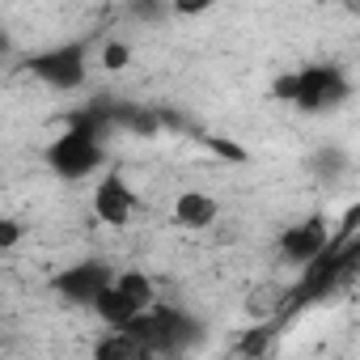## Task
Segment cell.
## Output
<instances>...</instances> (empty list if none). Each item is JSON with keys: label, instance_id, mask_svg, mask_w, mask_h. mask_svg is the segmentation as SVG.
Returning <instances> with one entry per match:
<instances>
[{"label": "cell", "instance_id": "obj_3", "mask_svg": "<svg viewBox=\"0 0 360 360\" xmlns=\"http://www.w3.org/2000/svg\"><path fill=\"white\" fill-rule=\"evenodd\" d=\"M26 72L60 94L68 89H81L85 77H89V64H85V43H60V47H47L39 56L26 60Z\"/></svg>", "mask_w": 360, "mask_h": 360}, {"label": "cell", "instance_id": "obj_8", "mask_svg": "<svg viewBox=\"0 0 360 360\" xmlns=\"http://www.w3.org/2000/svg\"><path fill=\"white\" fill-rule=\"evenodd\" d=\"M284 297H288V284H284V280H263V284H255V288L246 292L242 314L250 318V326H255V322H280V318H284ZM280 326H284V322H280Z\"/></svg>", "mask_w": 360, "mask_h": 360}, {"label": "cell", "instance_id": "obj_13", "mask_svg": "<svg viewBox=\"0 0 360 360\" xmlns=\"http://www.w3.org/2000/svg\"><path fill=\"white\" fill-rule=\"evenodd\" d=\"M102 68H106V72H123V68H131V43H123V39H106V43H102Z\"/></svg>", "mask_w": 360, "mask_h": 360}, {"label": "cell", "instance_id": "obj_9", "mask_svg": "<svg viewBox=\"0 0 360 360\" xmlns=\"http://www.w3.org/2000/svg\"><path fill=\"white\" fill-rule=\"evenodd\" d=\"M110 288L136 309V314H144L153 301H157V284L148 280V271H136V267H123V271H115L110 276Z\"/></svg>", "mask_w": 360, "mask_h": 360}, {"label": "cell", "instance_id": "obj_6", "mask_svg": "<svg viewBox=\"0 0 360 360\" xmlns=\"http://www.w3.org/2000/svg\"><path fill=\"white\" fill-rule=\"evenodd\" d=\"M110 276H115L110 263H102V259H85V263L64 267V271L51 280V288H56L64 301H72V305H94V297L110 284Z\"/></svg>", "mask_w": 360, "mask_h": 360}, {"label": "cell", "instance_id": "obj_2", "mask_svg": "<svg viewBox=\"0 0 360 360\" xmlns=\"http://www.w3.org/2000/svg\"><path fill=\"white\" fill-rule=\"evenodd\" d=\"M352 98V81L339 64H305L297 72V98L292 106L305 110V115H322V110H335Z\"/></svg>", "mask_w": 360, "mask_h": 360}, {"label": "cell", "instance_id": "obj_15", "mask_svg": "<svg viewBox=\"0 0 360 360\" xmlns=\"http://www.w3.org/2000/svg\"><path fill=\"white\" fill-rule=\"evenodd\" d=\"M271 98L276 102H284V106H292V98H297V72L288 68V72H280L276 81H271Z\"/></svg>", "mask_w": 360, "mask_h": 360}, {"label": "cell", "instance_id": "obj_16", "mask_svg": "<svg viewBox=\"0 0 360 360\" xmlns=\"http://www.w3.org/2000/svg\"><path fill=\"white\" fill-rule=\"evenodd\" d=\"M204 144H208L217 157H229V161H246V148H238L233 140H221V136H204Z\"/></svg>", "mask_w": 360, "mask_h": 360}, {"label": "cell", "instance_id": "obj_18", "mask_svg": "<svg viewBox=\"0 0 360 360\" xmlns=\"http://www.w3.org/2000/svg\"><path fill=\"white\" fill-rule=\"evenodd\" d=\"M161 360H187V356H161Z\"/></svg>", "mask_w": 360, "mask_h": 360}, {"label": "cell", "instance_id": "obj_7", "mask_svg": "<svg viewBox=\"0 0 360 360\" xmlns=\"http://www.w3.org/2000/svg\"><path fill=\"white\" fill-rule=\"evenodd\" d=\"M217 217H221V204H217V195H208V191H183V195L174 200V225H178V229L200 233V229H212Z\"/></svg>", "mask_w": 360, "mask_h": 360}, {"label": "cell", "instance_id": "obj_5", "mask_svg": "<svg viewBox=\"0 0 360 360\" xmlns=\"http://www.w3.org/2000/svg\"><path fill=\"white\" fill-rule=\"evenodd\" d=\"M89 204H94L98 225H106V229H127L131 217H136V191H131V183H127L119 169H110V174L98 178Z\"/></svg>", "mask_w": 360, "mask_h": 360}, {"label": "cell", "instance_id": "obj_4", "mask_svg": "<svg viewBox=\"0 0 360 360\" xmlns=\"http://www.w3.org/2000/svg\"><path fill=\"white\" fill-rule=\"evenodd\" d=\"M326 242H330V221L322 217V212H309L305 221H297V225H288L280 238H276V255H280V263L284 267H309L322 250H326Z\"/></svg>", "mask_w": 360, "mask_h": 360}, {"label": "cell", "instance_id": "obj_1", "mask_svg": "<svg viewBox=\"0 0 360 360\" xmlns=\"http://www.w3.org/2000/svg\"><path fill=\"white\" fill-rule=\"evenodd\" d=\"M47 165L56 169V178L64 183H77V178H89L94 169L106 165V144L81 127H64L56 136V144L47 148Z\"/></svg>", "mask_w": 360, "mask_h": 360}, {"label": "cell", "instance_id": "obj_14", "mask_svg": "<svg viewBox=\"0 0 360 360\" xmlns=\"http://www.w3.org/2000/svg\"><path fill=\"white\" fill-rule=\"evenodd\" d=\"M22 238H26L22 221H13V217H0V250H18V246H22Z\"/></svg>", "mask_w": 360, "mask_h": 360}, {"label": "cell", "instance_id": "obj_10", "mask_svg": "<svg viewBox=\"0 0 360 360\" xmlns=\"http://www.w3.org/2000/svg\"><path fill=\"white\" fill-rule=\"evenodd\" d=\"M280 335V322H255L242 335H233V360H267L271 343Z\"/></svg>", "mask_w": 360, "mask_h": 360}, {"label": "cell", "instance_id": "obj_11", "mask_svg": "<svg viewBox=\"0 0 360 360\" xmlns=\"http://www.w3.org/2000/svg\"><path fill=\"white\" fill-rule=\"evenodd\" d=\"M89 309L98 314V322H102L106 330H119V326H127V322L136 318V309H131V305H127V301H123V297L110 288V284H106V288L94 297V305H89Z\"/></svg>", "mask_w": 360, "mask_h": 360}, {"label": "cell", "instance_id": "obj_17", "mask_svg": "<svg viewBox=\"0 0 360 360\" xmlns=\"http://www.w3.org/2000/svg\"><path fill=\"white\" fill-rule=\"evenodd\" d=\"M5 56H13V34L0 30V60H5Z\"/></svg>", "mask_w": 360, "mask_h": 360}, {"label": "cell", "instance_id": "obj_12", "mask_svg": "<svg viewBox=\"0 0 360 360\" xmlns=\"http://www.w3.org/2000/svg\"><path fill=\"white\" fill-rule=\"evenodd\" d=\"M89 356H94V360H157V356H148L140 343H131L123 330H106V335L94 343Z\"/></svg>", "mask_w": 360, "mask_h": 360}]
</instances>
